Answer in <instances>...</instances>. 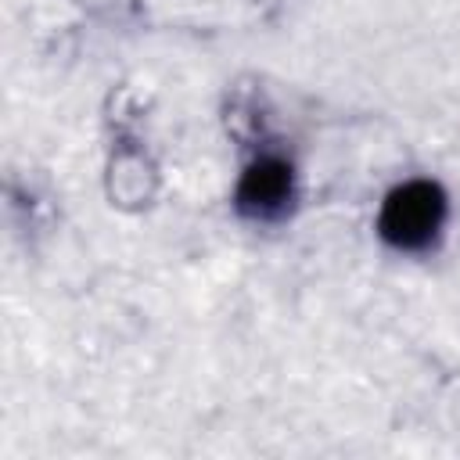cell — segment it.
Returning a JSON list of instances; mask_svg holds the SVG:
<instances>
[{"instance_id":"1","label":"cell","mask_w":460,"mask_h":460,"mask_svg":"<svg viewBox=\"0 0 460 460\" xmlns=\"http://www.w3.org/2000/svg\"><path fill=\"white\" fill-rule=\"evenodd\" d=\"M446 223V194L431 180L399 183L377 216V234L395 252H428Z\"/></svg>"},{"instance_id":"2","label":"cell","mask_w":460,"mask_h":460,"mask_svg":"<svg viewBox=\"0 0 460 460\" xmlns=\"http://www.w3.org/2000/svg\"><path fill=\"white\" fill-rule=\"evenodd\" d=\"M291 198H295V172L277 155L255 158L241 172L237 190H234L237 212L244 219H252V223H273V219H280L291 208Z\"/></svg>"}]
</instances>
